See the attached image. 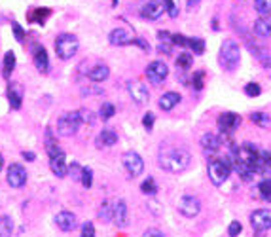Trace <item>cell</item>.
Here are the masks:
<instances>
[{
    "mask_svg": "<svg viewBox=\"0 0 271 237\" xmlns=\"http://www.w3.org/2000/svg\"><path fill=\"white\" fill-rule=\"evenodd\" d=\"M192 156L184 148H169L160 154V167L169 173H182L190 167Z\"/></svg>",
    "mask_w": 271,
    "mask_h": 237,
    "instance_id": "obj_1",
    "label": "cell"
},
{
    "mask_svg": "<svg viewBox=\"0 0 271 237\" xmlns=\"http://www.w3.org/2000/svg\"><path fill=\"white\" fill-rule=\"evenodd\" d=\"M241 61V48L235 40H224L220 48V65L224 70H235Z\"/></svg>",
    "mask_w": 271,
    "mask_h": 237,
    "instance_id": "obj_2",
    "label": "cell"
},
{
    "mask_svg": "<svg viewBox=\"0 0 271 237\" xmlns=\"http://www.w3.org/2000/svg\"><path fill=\"white\" fill-rule=\"evenodd\" d=\"M78 48H80V42H78V38L74 34L63 33L55 38V53H57V57L63 61L72 59V57L76 55Z\"/></svg>",
    "mask_w": 271,
    "mask_h": 237,
    "instance_id": "obj_3",
    "label": "cell"
},
{
    "mask_svg": "<svg viewBox=\"0 0 271 237\" xmlns=\"http://www.w3.org/2000/svg\"><path fill=\"white\" fill-rule=\"evenodd\" d=\"M207 173H209V178L214 186H222L226 180L229 178V173H231V165H229L228 160H220V158H212L207 165Z\"/></svg>",
    "mask_w": 271,
    "mask_h": 237,
    "instance_id": "obj_4",
    "label": "cell"
},
{
    "mask_svg": "<svg viewBox=\"0 0 271 237\" xmlns=\"http://www.w3.org/2000/svg\"><path fill=\"white\" fill-rule=\"evenodd\" d=\"M258 148H256L254 144L250 143H243L239 144L237 148H233V154H231V163L229 165H233V163H241V165H246V167H252L254 169V161L258 158Z\"/></svg>",
    "mask_w": 271,
    "mask_h": 237,
    "instance_id": "obj_5",
    "label": "cell"
},
{
    "mask_svg": "<svg viewBox=\"0 0 271 237\" xmlns=\"http://www.w3.org/2000/svg\"><path fill=\"white\" fill-rule=\"evenodd\" d=\"M80 126H82V120L78 116V110L67 112L57 120V133L61 137H72L80 129Z\"/></svg>",
    "mask_w": 271,
    "mask_h": 237,
    "instance_id": "obj_6",
    "label": "cell"
},
{
    "mask_svg": "<svg viewBox=\"0 0 271 237\" xmlns=\"http://www.w3.org/2000/svg\"><path fill=\"white\" fill-rule=\"evenodd\" d=\"M241 126V116L233 112H224L218 116V127H220V141H224L228 135H231L237 127Z\"/></svg>",
    "mask_w": 271,
    "mask_h": 237,
    "instance_id": "obj_7",
    "label": "cell"
},
{
    "mask_svg": "<svg viewBox=\"0 0 271 237\" xmlns=\"http://www.w3.org/2000/svg\"><path fill=\"white\" fill-rule=\"evenodd\" d=\"M178 212L182 214V216H186V218H194L199 214L201 211V201L195 197V195H182L180 199H178Z\"/></svg>",
    "mask_w": 271,
    "mask_h": 237,
    "instance_id": "obj_8",
    "label": "cell"
},
{
    "mask_svg": "<svg viewBox=\"0 0 271 237\" xmlns=\"http://www.w3.org/2000/svg\"><path fill=\"white\" fill-rule=\"evenodd\" d=\"M167 76H169V67H167L163 61H154V63H150L148 68H146V78L156 85L165 82Z\"/></svg>",
    "mask_w": 271,
    "mask_h": 237,
    "instance_id": "obj_9",
    "label": "cell"
},
{
    "mask_svg": "<svg viewBox=\"0 0 271 237\" xmlns=\"http://www.w3.org/2000/svg\"><path fill=\"white\" fill-rule=\"evenodd\" d=\"M6 180L12 188H23L27 184V171L21 163H12L6 173Z\"/></svg>",
    "mask_w": 271,
    "mask_h": 237,
    "instance_id": "obj_10",
    "label": "cell"
},
{
    "mask_svg": "<svg viewBox=\"0 0 271 237\" xmlns=\"http://www.w3.org/2000/svg\"><path fill=\"white\" fill-rule=\"evenodd\" d=\"M121 163H123V167H125V171H127L131 177L143 175L144 161L137 152H125L123 154V158H121Z\"/></svg>",
    "mask_w": 271,
    "mask_h": 237,
    "instance_id": "obj_11",
    "label": "cell"
},
{
    "mask_svg": "<svg viewBox=\"0 0 271 237\" xmlns=\"http://www.w3.org/2000/svg\"><path fill=\"white\" fill-rule=\"evenodd\" d=\"M250 224L256 231H267L271 228V211L269 209H256L250 214Z\"/></svg>",
    "mask_w": 271,
    "mask_h": 237,
    "instance_id": "obj_12",
    "label": "cell"
},
{
    "mask_svg": "<svg viewBox=\"0 0 271 237\" xmlns=\"http://www.w3.org/2000/svg\"><path fill=\"white\" fill-rule=\"evenodd\" d=\"M163 2L160 0H148V2H144V6L141 8V17L146 19V21H156V19H160L163 16Z\"/></svg>",
    "mask_w": 271,
    "mask_h": 237,
    "instance_id": "obj_13",
    "label": "cell"
},
{
    "mask_svg": "<svg viewBox=\"0 0 271 237\" xmlns=\"http://www.w3.org/2000/svg\"><path fill=\"white\" fill-rule=\"evenodd\" d=\"M127 91L131 95V99L137 102V104H146V102L150 101V93H148V87L143 84V82H129L127 84Z\"/></svg>",
    "mask_w": 271,
    "mask_h": 237,
    "instance_id": "obj_14",
    "label": "cell"
},
{
    "mask_svg": "<svg viewBox=\"0 0 271 237\" xmlns=\"http://www.w3.org/2000/svg\"><path fill=\"white\" fill-rule=\"evenodd\" d=\"M33 61H34V65H36V68H38L40 72H44V74L50 70L48 51H46V48L40 46V44H33Z\"/></svg>",
    "mask_w": 271,
    "mask_h": 237,
    "instance_id": "obj_15",
    "label": "cell"
},
{
    "mask_svg": "<svg viewBox=\"0 0 271 237\" xmlns=\"http://www.w3.org/2000/svg\"><path fill=\"white\" fill-rule=\"evenodd\" d=\"M112 222L118 226V228H125L129 222L127 216V203L123 199H118L114 203V209H112Z\"/></svg>",
    "mask_w": 271,
    "mask_h": 237,
    "instance_id": "obj_16",
    "label": "cell"
},
{
    "mask_svg": "<svg viewBox=\"0 0 271 237\" xmlns=\"http://www.w3.org/2000/svg\"><path fill=\"white\" fill-rule=\"evenodd\" d=\"M108 40H110V44H114V46H129V44H133L135 36H133V33H131L129 29L118 27V29H114V31L108 34Z\"/></svg>",
    "mask_w": 271,
    "mask_h": 237,
    "instance_id": "obj_17",
    "label": "cell"
},
{
    "mask_svg": "<svg viewBox=\"0 0 271 237\" xmlns=\"http://www.w3.org/2000/svg\"><path fill=\"white\" fill-rule=\"evenodd\" d=\"M50 169L55 177H59V178L67 177L68 165H67V161H65V152H61V154H57V156L50 158Z\"/></svg>",
    "mask_w": 271,
    "mask_h": 237,
    "instance_id": "obj_18",
    "label": "cell"
},
{
    "mask_svg": "<svg viewBox=\"0 0 271 237\" xmlns=\"http://www.w3.org/2000/svg\"><path fill=\"white\" fill-rule=\"evenodd\" d=\"M108 76H110V68L106 67L104 63H97V65L89 68V72H87V78H89L91 82H95V84H101L104 80H108Z\"/></svg>",
    "mask_w": 271,
    "mask_h": 237,
    "instance_id": "obj_19",
    "label": "cell"
},
{
    "mask_svg": "<svg viewBox=\"0 0 271 237\" xmlns=\"http://www.w3.org/2000/svg\"><path fill=\"white\" fill-rule=\"evenodd\" d=\"M55 224L59 226L63 231H70V229H74L76 228V216L72 214V212H68V211H61L55 214Z\"/></svg>",
    "mask_w": 271,
    "mask_h": 237,
    "instance_id": "obj_20",
    "label": "cell"
},
{
    "mask_svg": "<svg viewBox=\"0 0 271 237\" xmlns=\"http://www.w3.org/2000/svg\"><path fill=\"white\" fill-rule=\"evenodd\" d=\"M222 146V141L218 135H214V133H205L201 137V148H203L207 154H214L218 152Z\"/></svg>",
    "mask_w": 271,
    "mask_h": 237,
    "instance_id": "obj_21",
    "label": "cell"
},
{
    "mask_svg": "<svg viewBox=\"0 0 271 237\" xmlns=\"http://www.w3.org/2000/svg\"><path fill=\"white\" fill-rule=\"evenodd\" d=\"M271 171V152L267 150H260L258 158L254 161V173L263 175V173H269Z\"/></svg>",
    "mask_w": 271,
    "mask_h": 237,
    "instance_id": "obj_22",
    "label": "cell"
},
{
    "mask_svg": "<svg viewBox=\"0 0 271 237\" xmlns=\"http://www.w3.org/2000/svg\"><path fill=\"white\" fill-rule=\"evenodd\" d=\"M8 101H10V106H12L14 110H19V108H21V102H23V89H21V85L10 84Z\"/></svg>",
    "mask_w": 271,
    "mask_h": 237,
    "instance_id": "obj_23",
    "label": "cell"
},
{
    "mask_svg": "<svg viewBox=\"0 0 271 237\" xmlns=\"http://www.w3.org/2000/svg\"><path fill=\"white\" fill-rule=\"evenodd\" d=\"M178 102H180V95H178L177 91H167V93H163L160 97V108L169 112L177 106Z\"/></svg>",
    "mask_w": 271,
    "mask_h": 237,
    "instance_id": "obj_24",
    "label": "cell"
},
{
    "mask_svg": "<svg viewBox=\"0 0 271 237\" xmlns=\"http://www.w3.org/2000/svg\"><path fill=\"white\" fill-rule=\"evenodd\" d=\"M118 143V133L114 131V129H102L101 133L97 135V146L102 148V146H114V144Z\"/></svg>",
    "mask_w": 271,
    "mask_h": 237,
    "instance_id": "obj_25",
    "label": "cell"
},
{
    "mask_svg": "<svg viewBox=\"0 0 271 237\" xmlns=\"http://www.w3.org/2000/svg\"><path fill=\"white\" fill-rule=\"evenodd\" d=\"M158 40H160L158 50H160L161 53H167V55H169L171 51H173V48H175L173 34H171L169 31H160V33H158Z\"/></svg>",
    "mask_w": 271,
    "mask_h": 237,
    "instance_id": "obj_26",
    "label": "cell"
},
{
    "mask_svg": "<svg viewBox=\"0 0 271 237\" xmlns=\"http://www.w3.org/2000/svg\"><path fill=\"white\" fill-rule=\"evenodd\" d=\"M14 68H16V53L14 51H6L4 53V61H2V76H4V80H10Z\"/></svg>",
    "mask_w": 271,
    "mask_h": 237,
    "instance_id": "obj_27",
    "label": "cell"
},
{
    "mask_svg": "<svg viewBox=\"0 0 271 237\" xmlns=\"http://www.w3.org/2000/svg\"><path fill=\"white\" fill-rule=\"evenodd\" d=\"M254 33L258 36H271V16H262L260 19H256L254 23Z\"/></svg>",
    "mask_w": 271,
    "mask_h": 237,
    "instance_id": "obj_28",
    "label": "cell"
},
{
    "mask_svg": "<svg viewBox=\"0 0 271 237\" xmlns=\"http://www.w3.org/2000/svg\"><path fill=\"white\" fill-rule=\"evenodd\" d=\"M46 152H48V156H50V158H53V156H57V154L63 152L59 146H57V141H55V137H53L51 127H48V129H46Z\"/></svg>",
    "mask_w": 271,
    "mask_h": 237,
    "instance_id": "obj_29",
    "label": "cell"
},
{
    "mask_svg": "<svg viewBox=\"0 0 271 237\" xmlns=\"http://www.w3.org/2000/svg\"><path fill=\"white\" fill-rule=\"evenodd\" d=\"M51 12L48 8H36L33 10V12H29V21H36V23H40V25H44L46 23V17L50 16Z\"/></svg>",
    "mask_w": 271,
    "mask_h": 237,
    "instance_id": "obj_30",
    "label": "cell"
},
{
    "mask_svg": "<svg viewBox=\"0 0 271 237\" xmlns=\"http://www.w3.org/2000/svg\"><path fill=\"white\" fill-rule=\"evenodd\" d=\"M14 235V220L10 216L0 218V237H12Z\"/></svg>",
    "mask_w": 271,
    "mask_h": 237,
    "instance_id": "obj_31",
    "label": "cell"
},
{
    "mask_svg": "<svg viewBox=\"0 0 271 237\" xmlns=\"http://www.w3.org/2000/svg\"><path fill=\"white\" fill-rule=\"evenodd\" d=\"M192 65H194V57H192V53L182 51V53L177 57V67L180 68V70H190Z\"/></svg>",
    "mask_w": 271,
    "mask_h": 237,
    "instance_id": "obj_32",
    "label": "cell"
},
{
    "mask_svg": "<svg viewBox=\"0 0 271 237\" xmlns=\"http://www.w3.org/2000/svg\"><path fill=\"white\" fill-rule=\"evenodd\" d=\"M112 209H114V205L108 201V199H104L101 203V209H99V218L102 222H110L112 220Z\"/></svg>",
    "mask_w": 271,
    "mask_h": 237,
    "instance_id": "obj_33",
    "label": "cell"
},
{
    "mask_svg": "<svg viewBox=\"0 0 271 237\" xmlns=\"http://www.w3.org/2000/svg\"><path fill=\"white\" fill-rule=\"evenodd\" d=\"M141 192L146 195H156L158 194V184H156V180L152 177H148L144 180L143 184H141Z\"/></svg>",
    "mask_w": 271,
    "mask_h": 237,
    "instance_id": "obj_34",
    "label": "cell"
},
{
    "mask_svg": "<svg viewBox=\"0 0 271 237\" xmlns=\"http://www.w3.org/2000/svg\"><path fill=\"white\" fill-rule=\"evenodd\" d=\"M250 120L254 122L256 126L260 127H269L271 126V118L267 114H263V112H254V114H250Z\"/></svg>",
    "mask_w": 271,
    "mask_h": 237,
    "instance_id": "obj_35",
    "label": "cell"
},
{
    "mask_svg": "<svg viewBox=\"0 0 271 237\" xmlns=\"http://www.w3.org/2000/svg\"><path fill=\"white\" fill-rule=\"evenodd\" d=\"M188 48L194 51L195 55H201L205 51V42L201 38H188Z\"/></svg>",
    "mask_w": 271,
    "mask_h": 237,
    "instance_id": "obj_36",
    "label": "cell"
},
{
    "mask_svg": "<svg viewBox=\"0 0 271 237\" xmlns=\"http://www.w3.org/2000/svg\"><path fill=\"white\" fill-rule=\"evenodd\" d=\"M114 114H116V106H114L112 102H102L101 110H99V116H101L102 120H110Z\"/></svg>",
    "mask_w": 271,
    "mask_h": 237,
    "instance_id": "obj_37",
    "label": "cell"
},
{
    "mask_svg": "<svg viewBox=\"0 0 271 237\" xmlns=\"http://www.w3.org/2000/svg\"><path fill=\"white\" fill-rule=\"evenodd\" d=\"M254 10L262 16L271 14V0H254Z\"/></svg>",
    "mask_w": 271,
    "mask_h": 237,
    "instance_id": "obj_38",
    "label": "cell"
},
{
    "mask_svg": "<svg viewBox=\"0 0 271 237\" xmlns=\"http://www.w3.org/2000/svg\"><path fill=\"white\" fill-rule=\"evenodd\" d=\"M258 192H260V195H262L265 201L271 203V180H262L258 184Z\"/></svg>",
    "mask_w": 271,
    "mask_h": 237,
    "instance_id": "obj_39",
    "label": "cell"
},
{
    "mask_svg": "<svg viewBox=\"0 0 271 237\" xmlns=\"http://www.w3.org/2000/svg\"><path fill=\"white\" fill-rule=\"evenodd\" d=\"M82 173H84V167L80 163H76V161H72L68 165V175L74 178V180H82Z\"/></svg>",
    "mask_w": 271,
    "mask_h": 237,
    "instance_id": "obj_40",
    "label": "cell"
},
{
    "mask_svg": "<svg viewBox=\"0 0 271 237\" xmlns=\"http://www.w3.org/2000/svg\"><path fill=\"white\" fill-rule=\"evenodd\" d=\"M80 182H82V186L87 188V190L93 186V171L89 169V167H84V173H82V180H80Z\"/></svg>",
    "mask_w": 271,
    "mask_h": 237,
    "instance_id": "obj_41",
    "label": "cell"
},
{
    "mask_svg": "<svg viewBox=\"0 0 271 237\" xmlns=\"http://www.w3.org/2000/svg\"><path fill=\"white\" fill-rule=\"evenodd\" d=\"M78 116H80V120H82V124H89V126H93L95 116L89 108H80V110H78Z\"/></svg>",
    "mask_w": 271,
    "mask_h": 237,
    "instance_id": "obj_42",
    "label": "cell"
},
{
    "mask_svg": "<svg viewBox=\"0 0 271 237\" xmlns=\"http://www.w3.org/2000/svg\"><path fill=\"white\" fill-rule=\"evenodd\" d=\"M203 78H205L203 70L194 72V76H192V85H194V89H197V91H201V89H203Z\"/></svg>",
    "mask_w": 271,
    "mask_h": 237,
    "instance_id": "obj_43",
    "label": "cell"
},
{
    "mask_svg": "<svg viewBox=\"0 0 271 237\" xmlns=\"http://www.w3.org/2000/svg\"><path fill=\"white\" fill-rule=\"evenodd\" d=\"M245 93L248 97H258V95L262 93V87H260V84H256V82H250V84L245 85Z\"/></svg>",
    "mask_w": 271,
    "mask_h": 237,
    "instance_id": "obj_44",
    "label": "cell"
},
{
    "mask_svg": "<svg viewBox=\"0 0 271 237\" xmlns=\"http://www.w3.org/2000/svg\"><path fill=\"white\" fill-rule=\"evenodd\" d=\"M161 2H163V8H165V12H167L171 17L178 16V8H177V4H175V0H161Z\"/></svg>",
    "mask_w": 271,
    "mask_h": 237,
    "instance_id": "obj_45",
    "label": "cell"
},
{
    "mask_svg": "<svg viewBox=\"0 0 271 237\" xmlns=\"http://www.w3.org/2000/svg\"><path fill=\"white\" fill-rule=\"evenodd\" d=\"M154 124H156V116H154L152 112H148V114H144L143 118V126L146 131H152L154 129Z\"/></svg>",
    "mask_w": 271,
    "mask_h": 237,
    "instance_id": "obj_46",
    "label": "cell"
},
{
    "mask_svg": "<svg viewBox=\"0 0 271 237\" xmlns=\"http://www.w3.org/2000/svg\"><path fill=\"white\" fill-rule=\"evenodd\" d=\"M12 29H14V36H16L17 42H23V40H25V31H23V27L14 21V23H12Z\"/></svg>",
    "mask_w": 271,
    "mask_h": 237,
    "instance_id": "obj_47",
    "label": "cell"
},
{
    "mask_svg": "<svg viewBox=\"0 0 271 237\" xmlns=\"http://www.w3.org/2000/svg\"><path fill=\"white\" fill-rule=\"evenodd\" d=\"M241 229H243L241 222H239V220H233L231 224H229V228H228V235H229V237H237L239 233H241Z\"/></svg>",
    "mask_w": 271,
    "mask_h": 237,
    "instance_id": "obj_48",
    "label": "cell"
},
{
    "mask_svg": "<svg viewBox=\"0 0 271 237\" xmlns=\"http://www.w3.org/2000/svg\"><path fill=\"white\" fill-rule=\"evenodd\" d=\"M82 237H95L93 222H85L84 226H82Z\"/></svg>",
    "mask_w": 271,
    "mask_h": 237,
    "instance_id": "obj_49",
    "label": "cell"
},
{
    "mask_svg": "<svg viewBox=\"0 0 271 237\" xmlns=\"http://www.w3.org/2000/svg\"><path fill=\"white\" fill-rule=\"evenodd\" d=\"M173 40H175V46L188 48V38H186V36H182V34H173Z\"/></svg>",
    "mask_w": 271,
    "mask_h": 237,
    "instance_id": "obj_50",
    "label": "cell"
},
{
    "mask_svg": "<svg viewBox=\"0 0 271 237\" xmlns=\"http://www.w3.org/2000/svg\"><path fill=\"white\" fill-rule=\"evenodd\" d=\"M143 237H165V233H163L161 229H158V228H148L146 231H144Z\"/></svg>",
    "mask_w": 271,
    "mask_h": 237,
    "instance_id": "obj_51",
    "label": "cell"
},
{
    "mask_svg": "<svg viewBox=\"0 0 271 237\" xmlns=\"http://www.w3.org/2000/svg\"><path fill=\"white\" fill-rule=\"evenodd\" d=\"M133 44H135V46H139L141 50L150 51V44L146 42V40H143V38H135V40H133Z\"/></svg>",
    "mask_w": 271,
    "mask_h": 237,
    "instance_id": "obj_52",
    "label": "cell"
},
{
    "mask_svg": "<svg viewBox=\"0 0 271 237\" xmlns=\"http://www.w3.org/2000/svg\"><path fill=\"white\" fill-rule=\"evenodd\" d=\"M199 2H201V0H186L188 10H195L197 6H199Z\"/></svg>",
    "mask_w": 271,
    "mask_h": 237,
    "instance_id": "obj_53",
    "label": "cell"
},
{
    "mask_svg": "<svg viewBox=\"0 0 271 237\" xmlns=\"http://www.w3.org/2000/svg\"><path fill=\"white\" fill-rule=\"evenodd\" d=\"M23 158H25L27 161H34V160H36L34 152H23Z\"/></svg>",
    "mask_w": 271,
    "mask_h": 237,
    "instance_id": "obj_54",
    "label": "cell"
},
{
    "mask_svg": "<svg viewBox=\"0 0 271 237\" xmlns=\"http://www.w3.org/2000/svg\"><path fill=\"white\" fill-rule=\"evenodd\" d=\"M254 237H265V231H256Z\"/></svg>",
    "mask_w": 271,
    "mask_h": 237,
    "instance_id": "obj_55",
    "label": "cell"
},
{
    "mask_svg": "<svg viewBox=\"0 0 271 237\" xmlns=\"http://www.w3.org/2000/svg\"><path fill=\"white\" fill-rule=\"evenodd\" d=\"M2 167H4V158H2V154H0V171H2Z\"/></svg>",
    "mask_w": 271,
    "mask_h": 237,
    "instance_id": "obj_56",
    "label": "cell"
},
{
    "mask_svg": "<svg viewBox=\"0 0 271 237\" xmlns=\"http://www.w3.org/2000/svg\"><path fill=\"white\" fill-rule=\"evenodd\" d=\"M112 2H114V6H116V4H118V0H112Z\"/></svg>",
    "mask_w": 271,
    "mask_h": 237,
    "instance_id": "obj_57",
    "label": "cell"
}]
</instances>
